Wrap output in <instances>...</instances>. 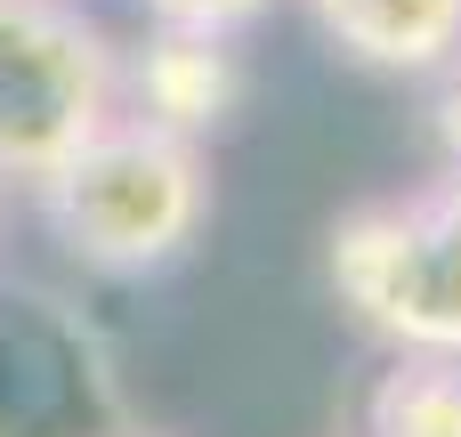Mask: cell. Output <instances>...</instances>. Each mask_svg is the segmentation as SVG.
<instances>
[{
    "label": "cell",
    "mask_w": 461,
    "mask_h": 437,
    "mask_svg": "<svg viewBox=\"0 0 461 437\" xmlns=\"http://www.w3.org/2000/svg\"><path fill=\"white\" fill-rule=\"evenodd\" d=\"M32 195H41L49 235L81 268H97V276H154V268H170L203 235V219H211L203 146L178 138V130L138 122V114H113Z\"/></svg>",
    "instance_id": "obj_1"
},
{
    "label": "cell",
    "mask_w": 461,
    "mask_h": 437,
    "mask_svg": "<svg viewBox=\"0 0 461 437\" xmlns=\"http://www.w3.org/2000/svg\"><path fill=\"white\" fill-rule=\"evenodd\" d=\"M324 268L340 308L397 357H461V178L357 203Z\"/></svg>",
    "instance_id": "obj_2"
},
{
    "label": "cell",
    "mask_w": 461,
    "mask_h": 437,
    "mask_svg": "<svg viewBox=\"0 0 461 437\" xmlns=\"http://www.w3.org/2000/svg\"><path fill=\"white\" fill-rule=\"evenodd\" d=\"M122 114V49L73 0H0V187H41Z\"/></svg>",
    "instance_id": "obj_3"
},
{
    "label": "cell",
    "mask_w": 461,
    "mask_h": 437,
    "mask_svg": "<svg viewBox=\"0 0 461 437\" xmlns=\"http://www.w3.org/2000/svg\"><path fill=\"white\" fill-rule=\"evenodd\" d=\"M0 437H130L105 357L49 300H0Z\"/></svg>",
    "instance_id": "obj_4"
},
{
    "label": "cell",
    "mask_w": 461,
    "mask_h": 437,
    "mask_svg": "<svg viewBox=\"0 0 461 437\" xmlns=\"http://www.w3.org/2000/svg\"><path fill=\"white\" fill-rule=\"evenodd\" d=\"M243 97V65L219 32H178V24H154L146 49L122 65V114L154 122V130H178L203 146V130H219Z\"/></svg>",
    "instance_id": "obj_5"
},
{
    "label": "cell",
    "mask_w": 461,
    "mask_h": 437,
    "mask_svg": "<svg viewBox=\"0 0 461 437\" xmlns=\"http://www.w3.org/2000/svg\"><path fill=\"white\" fill-rule=\"evenodd\" d=\"M308 16L373 73H446L461 57V0H308Z\"/></svg>",
    "instance_id": "obj_6"
},
{
    "label": "cell",
    "mask_w": 461,
    "mask_h": 437,
    "mask_svg": "<svg viewBox=\"0 0 461 437\" xmlns=\"http://www.w3.org/2000/svg\"><path fill=\"white\" fill-rule=\"evenodd\" d=\"M365 437H461V357H397L365 397Z\"/></svg>",
    "instance_id": "obj_7"
},
{
    "label": "cell",
    "mask_w": 461,
    "mask_h": 437,
    "mask_svg": "<svg viewBox=\"0 0 461 437\" xmlns=\"http://www.w3.org/2000/svg\"><path fill=\"white\" fill-rule=\"evenodd\" d=\"M259 8H267V0H146V16H154V24H178V32H219V41H235Z\"/></svg>",
    "instance_id": "obj_8"
},
{
    "label": "cell",
    "mask_w": 461,
    "mask_h": 437,
    "mask_svg": "<svg viewBox=\"0 0 461 437\" xmlns=\"http://www.w3.org/2000/svg\"><path fill=\"white\" fill-rule=\"evenodd\" d=\"M438 146H446V162H454V178H461V81L438 97Z\"/></svg>",
    "instance_id": "obj_9"
},
{
    "label": "cell",
    "mask_w": 461,
    "mask_h": 437,
    "mask_svg": "<svg viewBox=\"0 0 461 437\" xmlns=\"http://www.w3.org/2000/svg\"><path fill=\"white\" fill-rule=\"evenodd\" d=\"M130 437H138V430H130Z\"/></svg>",
    "instance_id": "obj_10"
}]
</instances>
